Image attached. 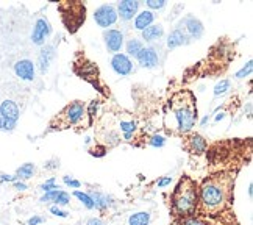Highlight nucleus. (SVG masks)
<instances>
[{
	"label": "nucleus",
	"mask_w": 253,
	"mask_h": 225,
	"mask_svg": "<svg viewBox=\"0 0 253 225\" xmlns=\"http://www.w3.org/2000/svg\"><path fill=\"white\" fill-rule=\"evenodd\" d=\"M178 27L183 28V32L186 33V36L189 39H200L203 35V24L199 21L197 17L194 16H186L184 19H181V22L178 24Z\"/></svg>",
	"instance_id": "1a4fd4ad"
},
{
	"label": "nucleus",
	"mask_w": 253,
	"mask_h": 225,
	"mask_svg": "<svg viewBox=\"0 0 253 225\" xmlns=\"http://www.w3.org/2000/svg\"><path fill=\"white\" fill-rule=\"evenodd\" d=\"M86 225H105L100 219H89L86 222Z\"/></svg>",
	"instance_id": "4c0bfd02"
},
{
	"label": "nucleus",
	"mask_w": 253,
	"mask_h": 225,
	"mask_svg": "<svg viewBox=\"0 0 253 225\" xmlns=\"http://www.w3.org/2000/svg\"><path fill=\"white\" fill-rule=\"evenodd\" d=\"M16 188L22 191V189H25L27 186H25V184H24V183H16Z\"/></svg>",
	"instance_id": "58836bf2"
},
{
	"label": "nucleus",
	"mask_w": 253,
	"mask_h": 225,
	"mask_svg": "<svg viewBox=\"0 0 253 225\" xmlns=\"http://www.w3.org/2000/svg\"><path fill=\"white\" fill-rule=\"evenodd\" d=\"M227 90H230V82L228 80H220L216 88H214V94L216 95H220L223 92H227Z\"/></svg>",
	"instance_id": "c85d7f7f"
},
{
	"label": "nucleus",
	"mask_w": 253,
	"mask_h": 225,
	"mask_svg": "<svg viewBox=\"0 0 253 225\" xmlns=\"http://www.w3.org/2000/svg\"><path fill=\"white\" fill-rule=\"evenodd\" d=\"M64 183H66V184H69V186H72V188H79V186H80V181L72 180V179H69V177H64Z\"/></svg>",
	"instance_id": "72a5a7b5"
},
{
	"label": "nucleus",
	"mask_w": 253,
	"mask_h": 225,
	"mask_svg": "<svg viewBox=\"0 0 253 225\" xmlns=\"http://www.w3.org/2000/svg\"><path fill=\"white\" fill-rule=\"evenodd\" d=\"M145 3H147V6L150 8V11L152 9H161L166 6V2H164V0H147Z\"/></svg>",
	"instance_id": "c756f323"
},
{
	"label": "nucleus",
	"mask_w": 253,
	"mask_h": 225,
	"mask_svg": "<svg viewBox=\"0 0 253 225\" xmlns=\"http://www.w3.org/2000/svg\"><path fill=\"white\" fill-rule=\"evenodd\" d=\"M150 213L149 211H141V213H134L130 216L128 224L130 225H149L150 224Z\"/></svg>",
	"instance_id": "5701e85b"
},
{
	"label": "nucleus",
	"mask_w": 253,
	"mask_h": 225,
	"mask_svg": "<svg viewBox=\"0 0 253 225\" xmlns=\"http://www.w3.org/2000/svg\"><path fill=\"white\" fill-rule=\"evenodd\" d=\"M41 188H42V191H45V192H50V191H53V189H58V188L55 186V179H50L48 181H45Z\"/></svg>",
	"instance_id": "2f4dec72"
},
{
	"label": "nucleus",
	"mask_w": 253,
	"mask_h": 225,
	"mask_svg": "<svg viewBox=\"0 0 253 225\" xmlns=\"http://www.w3.org/2000/svg\"><path fill=\"white\" fill-rule=\"evenodd\" d=\"M0 113L5 116V119L11 121V122H17V119H19V108L13 100L2 102V105H0Z\"/></svg>",
	"instance_id": "6ab92c4d"
},
{
	"label": "nucleus",
	"mask_w": 253,
	"mask_h": 225,
	"mask_svg": "<svg viewBox=\"0 0 253 225\" xmlns=\"http://www.w3.org/2000/svg\"><path fill=\"white\" fill-rule=\"evenodd\" d=\"M164 35V28L163 25H150L147 27L145 30L142 32V39H145L147 43H153V41H158V39Z\"/></svg>",
	"instance_id": "412c9836"
},
{
	"label": "nucleus",
	"mask_w": 253,
	"mask_h": 225,
	"mask_svg": "<svg viewBox=\"0 0 253 225\" xmlns=\"http://www.w3.org/2000/svg\"><path fill=\"white\" fill-rule=\"evenodd\" d=\"M74 72L79 75L80 78H83L84 82L91 83L99 92L108 95V91H105L106 88L102 85L99 67H97L92 61L87 60V58H84V56L77 58V60L74 61Z\"/></svg>",
	"instance_id": "423d86ee"
},
{
	"label": "nucleus",
	"mask_w": 253,
	"mask_h": 225,
	"mask_svg": "<svg viewBox=\"0 0 253 225\" xmlns=\"http://www.w3.org/2000/svg\"><path fill=\"white\" fill-rule=\"evenodd\" d=\"M111 67L113 71L118 74V75H130L133 72V63L128 58V55H124V53H116L111 60Z\"/></svg>",
	"instance_id": "f8f14e48"
},
{
	"label": "nucleus",
	"mask_w": 253,
	"mask_h": 225,
	"mask_svg": "<svg viewBox=\"0 0 253 225\" xmlns=\"http://www.w3.org/2000/svg\"><path fill=\"white\" fill-rule=\"evenodd\" d=\"M236 175L238 169L219 171L199 184L196 216L210 221L222 216H233L231 207L235 199Z\"/></svg>",
	"instance_id": "f257e3e1"
},
{
	"label": "nucleus",
	"mask_w": 253,
	"mask_h": 225,
	"mask_svg": "<svg viewBox=\"0 0 253 225\" xmlns=\"http://www.w3.org/2000/svg\"><path fill=\"white\" fill-rule=\"evenodd\" d=\"M61 14V21L69 33H77L86 21V5L83 2H69L64 0L56 5Z\"/></svg>",
	"instance_id": "39448f33"
},
{
	"label": "nucleus",
	"mask_w": 253,
	"mask_h": 225,
	"mask_svg": "<svg viewBox=\"0 0 253 225\" xmlns=\"http://www.w3.org/2000/svg\"><path fill=\"white\" fill-rule=\"evenodd\" d=\"M138 58V63L142 66V67H147V69H152L158 64V52L155 50L153 47H142V50L136 55Z\"/></svg>",
	"instance_id": "4468645a"
},
{
	"label": "nucleus",
	"mask_w": 253,
	"mask_h": 225,
	"mask_svg": "<svg viewBox=\"0 0 253 225\" xmlns=\"http://www.w3.org/2000/svg\"><path fill=\"white\" fill-rule=\"evenodd\" d=\"M74 195L79 200H82V203H84V207L87 208V210H92L94 208V202H92V199H91V195L89 194H83V192H80V191H75L74 192Z\"/></svg>",
	"instance_id": "bb28decb"
},
{
	"label": "nucleus",
	"mask_w": 253,
	"mask_h": 225,
	"mask_svg": "<svg viewBox=\"0 0 253 225\" xmlns=\"http://www.w3.org/2000/svg\"><path fill=\"white\" fill-rule=\"evenodd\" d=\"M170 181H172V177H166V179L158 180L157 184H158V186H161V188H164V186H168V184H170Z\"/></svg>",
	"instance_id": "f704fd0d"
},
{
	"label": "nucleus",
	"mask_w": 253,
	"mask_h": 225,
	"mask_svg": "<svg viewBox=\"0 0 253 225\" xmlns=\"http://www.w3.org/2000/svg\"><path fill=\"white\" fill-rule=\"evenodd\" d=\"M14 72L22 80L32 82L35 78V66L30 60H21L14 64Z\"/></svg>",
	"instance_id": "2eb2a0df"
},
{
	"label": "nucleus",
	"mask_w": 253,
	"mask_h": 225,
	"mask_svg": "<svg viewBox=\"0 0 253 225\" xmlns=\"http://www.w3.org/2000/svg\"><path fill=\"white\" fill-rule=\"evenodd\" d=\"M149 142H150V145H155V147H161V145H164V142H166V139L160 135H155V136H152V139Z\"/></svg>",
	"instance_id": "7c9ffc66"
},
{
	"label": "nucleus",
	"mask_w": 253,
	"mask_h": 225,
	"mask_svg": "<svg viewBox=\"0 0 253 225\" xmlns=\"http://www.w3.org/2000/svg\"><path fill=\"white\" fill-rule=\"evenodd\" d=\"M55 48H53V45H45L42 50H41V53H40V69H41V72H45L47 69H48V66H50V63H52V60H53V56H55Z\"/></svg>",
	"instance_id": "aec40b11"
},
{
	"label": "nucleus",
	"mask_w": 253,
	"mask_h": 225,
	"mask_svg": "<svg viewBox=\"0 0 253 225\" xmlns=\"http://www.w3.org/2000/svg\"><path fill=\"white\" fill-rule=\"evenodd\" d=\"M103 39H105V45L108 48V52L111 53H118L122 45H124V33L118 28H108L103 33Z\"/></svg>",
	"instance_id": "9d476101"
},
{
	"label": "nucleus",
	"mask_w": 253,
	"mask_h": 225,
	"mask_svg": "<svg viewBox=\"0 0 253 225\" xmlns=\"http://www.w3.org/2000/svg\"><path fill=\"white\" fill-rule=\"evenodd\" d=\"M16 127V122H11L5 119V116L0 113V130H5V132H11L13 129Z\"/></svg>",
	"instance_id": "cd10ccee"
},
{
	"label": "nucleus",
	"mask_w": 253,
	"mask_h": 225,
	"mask_svg": "<svg viewBox=\"0 0 253 225\" xmlns=\"http://www.w3.org/2000/svg\"><path fill=\"white\" fill-rule=\"evenodd\" d=\"M252 67H253V66H252V61H249V63H247V67H242V69L236 74V77H238V78H242V77L249 75V74L252 72Z\"/></svg>",
	"instance_id": "473e14b6"
},
{
	"label": "nucleus",
	"mask_w": 253,
	"mask_h": 225,
	"mask_svg": "<svg viewBox=\"0 0 253 225\" xmlns=\"http://www.w3.org/2000/svg\"><path fill=\"white\" fill-rule=\"evenodd\" d=\"M172 225H216L210 219H203L199 216H189V218H184V219H178V221H172Z\"/></svg>",
	"instance_id": "4be33fe9"
},
{
	"label": "nucleus",
	"mask_w": 253,
	"mask_h": 225,
	"mask_svg": "<svg viewBox=\"0 0 253 225\" xmlns=\"http://www.w3.org/2000/svg\"><path fill=\"white\" fill-rule=\"evenodd\" d=\"M94 19H95V22L99 24V27H102V28H108V27L114 25L118 22V11H116V6L114 5L99 6L94 13Z\"/></svg>",
	"instance_id": "6e6552de"
},
{
	"label": "nucleus",
	"mask_w": 253,
	"mask_h": 225,
	"mask_svg": "<svg viewBox=\"0 0 253 225\" xmlns=\"http://www.w3.org/2000/svg\"><path fill=\"white\" fill-rule=\"evenodd\" d=\"M44 219L42 218H40V216H35V218H32L30 221L27 222V225H38V224H41Z\"/></svg>",
	"instance_id": "e433bc0d"
},
{
	"label": "nucleus",
	"mask_w": 253,
	"mask_h": 225,
	"mask_svg": "<svg viewBox=\"0 0 253 225\" xmlns=\"http://www.w3.org/2000/svg\"><path fill=\"white\" fill-rule=\"evenodd\" d=\"M50 211L55 214V216H60V218H66V216H67V213L61 211L60 208H56V207H52V208H50Z\"/></svg>",
	"instance_id": "c9c22d12"
},
{
	"label": "nucleus",
	"mask_w": 253,
	"mask_h": 225,
	"mask_svg": "<svg viewBox=\"0 0 253 225\" xmlns=\"http://www.w3.org/2000/svg\"><path fill=\"white\" fill-rule=\"evenodd\" d=\"M196 95L189 90L175 92L168 103L164 116V125L173 135L184 136L192 132L197 122V103Z\"/></svg>",
	"instance_id": "f03ea898"
},
{
	"label": "nucleus",
	"mask_w": 253,
	"mask_h": 225,
	"mask_svg": "<svg viewBox=\"0 0 253 225\" xmlns=\"http://www.w3.org/2000/svg\"><path fill=\"white\" fill-rule=\"evenodd\" d=\"M142 50V43L139 39H130L128 43H126V53L131 55V56H136L139 52Z\"/></svg>",
	"instance_id": "a878e982"
},
{
	"label": "nucleus",
	"mask_w": 253,
	"mask_h": 225,
	"mask_svg": "<svg viewBox=\"0 0 253 225\" xmlns=\"http://www.w3.org/2000/svg\"><path fill=\"white\" fill-rule=\"evenodd\" d=\"M41 202H53L56 205H67L71 202V195L66 191H60V189H53L50 192H47L45 195L41 197Z\"/></svg>",
	"instance_id": "f3484780"
},
{
	"label": "nucleus",
	"mask_w": 253,
	"mask_h": 225,
	"mask_svg": "<svg viewBox=\"0 0 253 225\" xmlns=\"http://www.w3.org/2000/svg\"><path fill=\"white\" fill-rule=\"evenodd\" d=\"M139 2H136V0H124V2H119L118 3V17H121L124 22H128L131 21L133 17H136L138 14V9H139Z\"/></svg>",
	"instance_id": "ddd939ff"
},
{
	"label": "nucleus",
	"mask_w": 253,
	"mask_h": 225,
	"mask_svg": "<svg viewBox=\"0 0 253 225\" xmlns=\"http://www.w3.org/2000/svg\"><path fill=\"white\" fill-rule=\"evenodd\" d=\"M91 199L94 202V207L100 211H103L106 208V205H108V197L100 192H91Z\"/></svg>",
	"instance_id": "393cba45"
},
{
	"label": "nucleus",
	"mask_w": 253,
	"mask_h": 225,
	"mask_svg": "<svg viewBox=\"0 0 253 225\" xmlns=\"http://www.w3.org/2000/svg\"><path fill=\"white\" fill-rule=\"evenodd\" d=\"M36 168H35V164L32 163H27L24 166H21V168L17 169L16 175H17V179H22V180H28V179H32L33 177V174H35Z\"/></svg>",
	"instance_id": "b1692460"
},
{
	"label": "nucleus",
	"mask_w": 253,
	"mask_h": 225,
	"mask_svg": "<svg viewBox=\"0 0 253 225\" xmlns=\"http://www.w3.org/2000/svg\"><path fill=\"white\" fill-rule=\"evenodd\" d=\"M155 21V14L153 11H150V9H144L142 13L136 14L134 17V28H138V30H145L147 27L152 25V22Z\"/></svg>",
	"instance_id": "a211bd4d"
},
{
	"label": "nucleus",
	"mask_w": 253,
	"mask_h": 225,
	"mask_svg": "<svg viewBox=\"0 0 253 225\" xmlns=\"http://www.w3.org/2000/svg\"><path fill=\"white\" fill-rule=\"evenodd\" d=\"M199 183L189 175H183L170 194V216L172 221L184 219L196 214Z\"/></svg>",
	"instance_id": "7ed1b4c3"
},
{
	"label": "nucleus",
	"mask_w": 253,
	"mask_h": 225,
	"mask_svg": "<svg viewBox=\"0 0 253 225\" xmlns=\"http://www.w3.org/2000/svg\"><path fill=\"white\" fill-rule=\"evenodd\" d=\"M86 103L82 100H74L52 117L48 122V132H61L74 127H82L86 119Z\"/></svg>",
	"instance_id": "20e7f679"
},
{
	"label": "nucleus",
	"mask_w": 253,
	"mask_h": 225,
	"mask_svg": "<svg viewBox=\"0 0 253 225\" xmlns=\"http://www.w3.org/2000/svg\"><path fill=\"white\" fill-rule=\"evenodd\" d=\"M181 145H183V149L186 152H189L191 155H197L199 156V155H203L207 152L208 142L199 133H188V135H184Z\"/></svg>",
	"instance_id": "0eeeda50"
},
{
	"label": "nucleus",
	"mask_w": 253,
	"mask_h": 225,
	"mask_svg": "<svg viewBox=\"0 0 253 225\" xmlns=\"http://www.w3.org/2000/svg\"><path fill=\"white\" fill-rule=\"evenodd\" d=\"M189 43V38L186 36V33L183 32L181 27H177L173 28L170 32L169 38H168V47L169 48H175V47H180V45H184Z\"/></svg>",
	"instance_id": "dca6fc26"
},
{
	"label": "nucleus",
	"mask_w": 253,
	"mask_h": 225,
	"mask_svg": "<svg viewBox=\"0 0 253 225\" xmlns=\"http://www.w3.org/2000/svg\"><path fill=\"white\" fill-rule=\"evenodd\" d=\"M52 33V27L50 22L47 21L45 17H40L35 24L33 33H32V41L38 45H41L45 43V38Z\"/></svg>",
	"instance_id": "9b49d317"
}]
</instances>
